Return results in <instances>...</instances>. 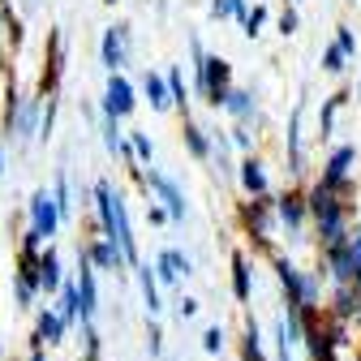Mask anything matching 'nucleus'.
Returning a JSON list of instances; mask_svg holds the SVG:
<instances>
[{
  "mask_svg": "<svg viewBox=\"0 0 361 361\" xmlns=\"http://www.w3.org/2000/svg\"><path fill=\"white\" fill-rule=\"evenodd\" d=\"M86 361H99V357H86Z\"/></svg>",
  "mask_w": 361,
  "mask_h": 361,
  "instance_id": "49",
  "label": "nucleus"
},
{
  "mask_svg": "<svg viewBox=\"0 0 361 361\" xmlns=\"http://www.w3.org/2000/svg\"><path fill=\"white\" fill-rule=\"evenodd\" d=\"M30 233L39 241H52L61 233V215H56V202H52L48 190H35L30 194Z\"/></svg>",
  "mask_w": 361,
  "mask_h": 361,
  "instance_id": "10",
  "label": "nucleus"
},
{
  "mask_svg": "<svg viewBox=\"0 0 361 361\" xmlns=\"http://www.w3.org/2000/svg\"><path fill=\"white\" fill-rule=\"evenodd\" d=\"M164 82H168V99H172V108H176L180 116H190V90H185V78H180V69H168Z\"/></svg>",
  "mask_w": 361,
  "mask_h": 361,
  "instance_id": "27",
  "label": "nucleus"
},
{
  "mask_svg": "<svg viewBox=\"0 0 361 361\" xmlns=\"http://www.w3.org/2000/svg\"><path fill=\"white\" fill-rule=\"evenodd\" d=\"M0 176H5V147H0Z\"/></svg>",
  "mask_w": 361,
  "mask_h": 361,
  "instance_id": "44",
  "label": "nucleus"
},
{
  "mask_svg": "<svg viewBox=\"0 0 361 361\" xmlns=\"http://www.w3.org/2000/svg\"><path fill=\"white\" fill-rule=\"evenodd\" d=\"M52 202H56V215L61 224L73 215V202H69V172H56V190H52Z\"/></svg>",
  "mask_w": 361,
  "mask_h": 361,
  "instance_id": "31",
  "label": "nucleus"
},
{
  "mask_svg": "<svg viewBox=\"0 0 361 361\" xmlns=\"http://www.w3.org/2000/svg\"><path fill=\"white\" fill-rule=\"evenodd\" d=\"M190 271H194L190 254H180V250H164V254H159V262H155V280L176 284L180 276H190Z\"/></svg>",
  "mask_w": 361,
  "mask_h": 361,
  "instance_id": "21",
  "label": "nucleus"
},
{
  "mask_svg": "<svg viewBox=\"0 0 361 361\" xmlns=\"http://www.w3.org/2000/svg\"><path fill=\"white\" fill-rule=\"evenodd\" d=\"M353 164H357V147H353V142L336 147V151L327 155V164H323V176H319V185H323V190H331V194H348V176H353Z\"/></svg>",
  "mask_w": 361,
  "mask_h": 361,
  "instance_id": "8",
  "label": "nucleus"
},
{
  "mask_svg": "<svg viewBox=\"0 0 361 361\" xmlns=\"http://www.w3.org/2000/svg\"><path fill=\"white\" fill-rule=\"evenodd\" d=\"M61 254L52 250V245H43L39 250V258H35V288L39 293H56L61 288Z\"/></svg>",
  "mask_w": 361,
  "mask_h": 361,
  "instance_id": "17",
  "label": "nucleus"
},
{
  "mask_svg": "<svg viewBox=\"0 0 361 361\" xmlns=\"http://www.w3.org/2000/svg\"><path fill=\"white\" fill-rule=\"evenodd\" d=\"M241 224H245L250 241H258V250H271V233H276L271 194H267V198H250V202H241Z\"/></svg>",
  "mask_w": 361,
  "mask_h": 361,
  "instance_id": "7",
  "label": "nucleus"
},
{
  "mask_svg": "<svg viewBox=\"0 0 361 361\" xmlns=\"http://www.w3.org/2000/svg\"><path fill=\"white\" fill-rule=\"evenodd\" d=\"M202 348H207V353H219V348H224V331H219V327H207Z\"/></svg>",
  "mask_w": 361,
  "mask_h": 361,
  "instance_id": "41",
  "label": "nucleus"
},
{
  "mask_svg": "<svg viewBox=\"0 0 361 361\" xmlns=\"http://www.w3.org/2000/svg\"><path fill=\"white\" fill-rule=\"evenodd\" d=\"M104 5H121V0H104Z\"/></svg>",
  "mask_w": 361,
  "mask_h": 361,
  "instance_id": "47",
  "label": "nucleus"
},
{
  "mask_svg": "<svg viewBox=\"0 0 361 361\" xmlns=\"http://www.w3.org/2000/svg\"><path fill=\"white\" fill-rule=\"evenodd\" d=\"M125 147H129L133 164H151L155 159V142H151V133H142V129H133L129 138H125Z\"/></svg>",
  "mask_w": 361,
  "mask_h": 361,
  "instance_id": "29",
  "label": "nucleus"
},
{
  "mask_svg": "<svg viewBox=\"0 0 361 361\" xmlns=\"http://www.w3.org/2000/svg\"><path fill=\"white\" fill-rule=\"evenodd\" d=\"M219 112H228L237 125H254V121H258V95H254V90H241V86H233Z\"/></svg>",
  "mask_w": 361,
  "mask_h": 361,
  "instance_id": "18",
  "label": "nucleus"
},
{
  "mask_svg": "<svg viewBox=\"0 0 361 361\" xmlns=\"http://www.w3.org/2000/svg\"><path fill=\"white\" fill-rule=\"evenodd\" d=\"M336 319H340V323L357 319V297H353V284H340V288H336Z\"/></svg>",
  "mask_w": 361,
  "mask_h": 361,
  "instance_id": "33",
  "label": "nucleus"
},
{
  "mask_svg": "<svg viewBox=\"0 0 361 361\" xmlns=\"http://www.w3.org/2000/svg\"><path fill=\"white\" fill-rule=\"evenodd\" d=\"M176 314H180V319H194V314H198V301H194V297H180V301H176Z\"/></svg>",
  "mask_w": 361,
  "mask_h": 361,
  "instance_id": "42",
  "label": "nucleus"
},
{
  "mask_svg": "<svg viewBox=\"0 0 361 361\" xmlns=\"http://www.w3.org/2000/svg\"><path fill=\"white\" fill-rule=\"evenodd\" d=\"M323 258H327V271L336 276V284H357L361 280V228L344 233V241L323 250Z\"/></svg>",
  "mask_w": 361,
  "mask_h": 361,
  "instance_id": "6",
  "label": "nucleus"
},
{
  "mask_svg": "<svg viewBox=\"0 0 361 361\" xmlns=\"http://www.w3.org/2000/svg\"><path fill=\"white\" fill-rule=\"evenodd\" d=\"M271 215H276V224H284L288 233H301V224H305V194L301 190H284L280 198H271Z\"/></svg>",
  "mask_w": 361,
  "mask_h": 361,
  "instance_id": "14",
  "label": "nucleus"
},
{
  "mask_svg": "<svg viewBox=\"0 0 361 361\" xmlns=\"http://www.w3.org/2000/svg\"><path fill=\"white\" fill-rule=\"evenodd\" d=\"M133 108H138V90L125 73H108V86H104V116H116L125 121Z\"/></svg>",
  "mask_w": 361,
  "mask_h": 361,
  "instance_id": "9",
  "label": "nucleus"
},
{
  "mask_svg": "<svg viewBox=\"0 0 361 361\" xmlns=\"http://www.w3.org/2000/svg\"><path fill=\"white\" fill-rule=\"evenodd\" d=\"M0 13H5V39H9V48L18 52V48H22V39H26V26H22V18L13 13V5H9V9H0Z\"/></svg>",
  "mask_w": 361,
  "mask_h": 361,
  "instance_id": "35",
  "label": "nucleus"
},
{
  "mask_svg": "<svg viewBox=\"0 0 361 361\" xmlns=\"http://www.w3.org/2000/svg\"><path fill=\"white\" fill-rule=\"evenodd\" d=\"M262 22H267V5H254V9L241 18V26H245V35H250V39H258V35H262Z\"/></svg>",
  "mask_w": 361,
  "mask_h": 361,
  "instance_id": "38",
  "label": "nucleus"
},
{
  "mask_svg": "<svg viewBox=\"0 0 361 361\" xmlns=\"http://www.w3.org/2000/svg\"><path fill=\"white\" fill-rule=\"evenodd\" d=\"M228 142H233L241 155H250V151H254V133H250V125H233V129H228Z\"/></svg>",
  "mask_w": 361,
  "mask_h": 361,
  "instance_id": "37",
  "label": "nucleus"
},
{
  "mask_svg": "<svg viewBox=\"0 0 361 361\" xmlns=\"http://www.w3.org/2000/svg\"><path fill=\"white\" fill-rule=\"evenodd\" d=\"M147 194H155V198H159V207L168 211V219H172V224L185 219V194H180V185H176L172 176H164V172H147Z\"/></svg>",
  "mask_w": 361,
  "mask_h": 361,
  "instance_id": "12",
  "label": "nucleus"
},
{
  "mask_svg": "<svg viewBox=\"0 0 361 361\" xmlns=\"http://www.w3.org/2000/svg\"><path fill=\"white\" fill-rule=\"evenodd\" d=\"M348 104V90H336V95H327V104H323V112H319V133L327 138V133L336 129V112Z\"/></svg>",
  "mask_w": 361,
  "mask_h": 361,
  "instance_id": "30",
  "label": "nucleus"
},
{
  "mask_svg": "<svg viewBox=\"0 0 361 361\" xmlns=\"http://www.w3.org/2000/svg\"><path fill=\"white\" fill-rule=\"evenodd\" d=\"M241 361H267V353H262V340H258V323H254V319L245 323V344H241Z\"/></svg>",
  "mask_w": 361,
  "mask_h": 361,
  "instance_id": "32",
  "label": "nucleus"
},
{
  "mask_svg": "<svg viewBox=\"0 0 361 361\" xmlns=\"http://www.w3.org/2000/svg\"><path fill=\"white\" fill-rule=\"evenodd\" d=\"M228 90H233V65L224 61V56H202V65H194V95L207 104V108H224V99H228Z\"/></svg>",
  "mask_w": 361,
  "mask_h": 361,
  "instance_id": "3",
  "label": "nucleus"
},
{
  "mask_svg": "<svg viewBox=\"0 0 361 361\" xmlns=\"http://www.w3.org/2000/svg\"><path fill=\"white\" fill-rule=\"evenodd\" d=\"M344 56H340V48H336V43H331V48H323V73H344Z\"/></svg>",
  "mask_w": 361,
  "mask_h": 361,
  "instance_id": "40",
  "label": "nucleus"
},
{
  "mask_svg": "<svg viewBox=\"0 0 361 361\" xmlns=\"http://www.w3.org/2000/svg\"><path fill=\"white\" fill-rule=\"evenodd\" d=\"M39 116H43V104H39V99H22V108H18V116H13V138H18V142L39 138Z\"/></svg>",
  "mask_w": 361,
  "mask_h": 361,
  "instance_id": "22",
  "label": "nucleus"
},
{
  "mask_svg": "<svg viewBox=\"0 0 361 361\" xmlns=\"http://www.w3.org/2000/svg\"><path fill=\"white\" fill-rule=\"evenodd\" d=\"M73 288H78V319H82V327H90V323H95V310H99V288H95V267H90L82 254H78Z\"/></svg>",
  "mask_w": 361,
  "mask_h": 361,
  "instance_id": "11",
  "label": "nucleus"
},
{
  "mask_svg": "<svg viewBox=\"0 0 361 361\" xmlns=\"http://www.w3.org/2000/svg\"><path fill=\"white\" fill-rule=\"evenodd\" d=\"M305 215H314V228H319V245L323 250L344 241V233H348V202H344V194H331V190H323L319 180H314V185L305 190Z\"/></svg>",
  "mask_w": 361,
  "mask_h": 361,
  "instance_id": "2",
  "label": "nucleus"
},
{
  "mask_svg": "<svg viewBox=\"0 0 361 361\" xmlns=\"http://www.w3.org/2000/svg\"><path fill=\"white\" fill-rule=\"evenodd\" d=\"M280 361H288V353H284V357H280Z\"/></svg>",
  "mask_w": 361,
  "mask_h": 361,
  "instance_id": "50",
  "label": "nucleus"
},
{
  "mask_svg": "<svg viewBox=\"0 0 361 361\" xmlns=\"http://www.w3.org/2000/svg\"><path fill=\"white\" fill-rule=\"evenodd\" d=\"M237 180H241V190L250 194V198H267L271 194V180H267V164L250 151V155H241V164H237Z\"/></svg>",
  "mask_w": 361,
  "mask_h": 361,
  "instance_id": "15",
  "label": "nucleus"
},
{
  "mask_svg": "<svg viewBox=\"0 0 361 361\" xmlns=\"http://www.w3.org/2000/svg\"><path fill=\"white\" fill-rule=\"evenodd\" d=\"M233 297L237 301H250L254 297V271H250L245 250H233Z\"/></svg>",
  "mask_w": 361,
  "mask_h": 361,
  "instance_id": "24",
  "label": "nucleus"
},
{
  "mask_svg": "<svg viewBox=\"0 0 361 361\" xmlns=\"http://www.w3.org/2000/svg\"><path fill=\"white\" fill-rule=\"evenodd\" d=\"M142 95L151 99L155 112H168V108H172V99H168V82H164V73H155V69L142 73Z\"/></svg>",
  "mask_w": 361,
  "mask_h": 361,
  "instance_id": "25",
  "label": "nucleus"
},
{
  "mask_svg": "<svg viewBox=\"0 0 361 361\" xmlns=\"http://www.w3.org/2000/svg\"><path fill=\"white\" fill-rule=\"evenodd\" d=\"M43 344H65V323L56 310H39V323H35V348Z\"/></svg>",
  "mask_w": 361,
  "mask_h": 361,
  "instance_id": "23",
  "label": "nucleus"
},
{
  "mask_svg": "<svg viewBox=\"0 0 361 361\" xmlns=\"http://www.w3.org/2000/svg\"><path fill=\"white\" fill-rule=\"evenodd\" d=\"M99 56H104V69L108 73H121L129 65V26H108L104 39H99Z\"/></svg>",
  "mask_w": 361,
  "mask_h": 361,
  "instance_id": "13",
  "label": "nucleus"
},
{
  "mask_svg": "<svg viewBox=\"0 0 361 361\" xmlns=\"http://www.w3.org/2000/svg\"><path fill=\"white\" fill-rule=\"evenodd\" d=\"M78 254H82L90 267H99V271H112V276H121V271H125V258H121V250H116L112 241H104V237H95V241L78 245Z\"/></svg>",
  "mask_w": 361,
  "mask_h": 361,
  "instance_id": "16",
  "label": "nucleus"
},
{
  "mask_svg": "<svg viewBox=\"0 0 361 361\" xmlns=\"http://www.w3.org/2000/svg\"><path fill=\"white\" fill-rule=\"evenodd\" d=\"M297 30H301V18H297V5H284V9H280V35H284V39H293Z\"/></svg>",
  "mask_w": 361,
  "mask_h": 361,
  "instance_id": "39",
  "label": "nucleus"
},
{
  "mask_svg": "<svg viewBox=\"0 0 361 361\" xmlns=\"http://www.w3.org/2000/svg\"><path fill=\"white\" fill-rule=\"evenodd\" d=\"M22 108V95H18V82L5 78V112H0V129H5V138H13V116Z\"/></svg>",
  "mask_w": 361,
  "mask_h": 361,
  "instance_id": "28",
  "label": "nucleus"
},
{
  "mask_svg": "<svg viewBox=\"0 0 361 361\" xmlns=\"http://www.w3.org/2000/svg\"><path fill=\"white\" fill-rule=\"evenodd\" d=\"M95 194V215H99V228H104V241H112L125 258V267H138V237H133V224H129V211H125V198L116 194L112 180H95L90 185Z\"/></svg>",
  "mask_w": 361,
  "mask_h": 361,
  "instance_id": "1",
  "label": "nucleus"
},
{
  "mask_svg": "<svg viewBox=\"0 0 361 361\" xmlns=\"http://www.w3.org/2000/svg\"><path fill=\"white\" fill-rule=\"evenodd\" d=\"M30 361H43V348H35V353H30Z\"/></svg>",
  "mask_w": 361,
  "mask_h": 361,
  "instance_id": "45",
  "label": "nucleus"
},
{
  "mask_svg": "<svg viewBox=\"0 0 361 361\" xmlns=\"http://www.w3.org/2000/svg\"><path fill=\"white\" fill-rule=\"evenodd\" d=\"M357 99H361V86H357Z\"/></svg>",
  "mask_w": 361,
  "mask_h": 361,
  "instance_id": "48",
  "label": "nucleus"
},
{
  "mask_svg": "<svg viewBox=\"0 0 361 361\" xmlns=\"http://www.w3.org/2000/svg\"><path fill=\"white\" fill-rule=\"evenodd\" d=\"M180 142H185V151L194 155V159H211V133L194 121V116H180Z\"/></svg>",
  "mask_w": 361,
  "mask_h": 361,
  "instance_id": "20",
  "label": "nucleus"
},
{
  "mask_svg": "<svg viewBox=\"0 0 361 361\" xmlns=\"http://www.w3.org/2000/svg\"><path fill=\"white\" fill-rule=\"evenodd\" d=\"M65 35L61 26L48 30V43H43V69H39V86H35V99L39 104H48L61 95V78H65Z\"/></svg>",
  "mask_w": 361,
  "mask_h": 361,
  "instance_id": "5",
  "label": "nucleus"
},
{
  "mask_svg": "<svg viewBox=\"0 0 361 361\" xmlns=\"http://www.w3.org/2000/svg\"><path fill=\"white\" fill-rule=\"evenodd\" d=\"M245 13H250L245 0H211V18L215 22H224V18H245Z\"/></svg>",
  "mask_w": 361,
  "mask_h": 361,
  "instance_id": "34",
  "label": "nucleus"
},
{
  "mask_svg": "<svg viewBox=\"0 0 361 361\" xmlns=\"http://www.w3.org/2000/svg\"><path fill=\"white\" fill-rule=\"evenodd\" d=\"M336 48H340V56H344V61H353V56H357V35H353V26H344V22L336 26Z\"/></svg>",
  "mask_w": 361,
  "mask_h": 361,
  "instance_id": "36",
  "label": "nucleus"
},
{
  "mask_svg": "<svg viewBox=\"0 0 361 361\" xmlns=\"http://www.w3.org/2000/svg\"><path fill=\"white\" fill-rule=\"evenodd\" d=\"M301 116H305V95L297 99V108L288 112V172L293 176H301L305 172V155H301Z\"/></svg>",
  "mask_w": 361,
  "mask_h": 361,
  "instance_id": "19",
  "label": "nucleus"
},
{
  "mask_svg": "<svg viewBox=\"0 0 361 361\" xmlns=\"http://www.w3.org/2000/svg\"><path fill=\"white\" fill-rule=\"evenodd\" d=\"M276 276H280V288H284L288 305L297 314H314V305H319V280H314L310 271H301L297 262L280 258V254H276Z\"/></svg>",
  "mask_w": 361,
  "mask_h": 361,
  "instance_id": "4",
  "label": "nucleus"
},
{
  "mask_svg": "<svg viewBox=\"0 0 361 361\" xmlns=\"http://www.w3.org/2000/svg\"><path fill=\"white\" fill-rule=\"evenodd\" d=\"M147 219H151V224H168V211L151 198V202H147Z\"/></svg>",
  "mask_w": 361,
  "mask_h": 361,
  "instance_id": "43",
  "label": "nucleus"
},
{
  "mask_svg": "<svg viewBox=\"0 0 361 361\" xmlns=\"http://www.w3.org/2000/svg\"><path fill=\"white\" fill-rule=\"evenodd\" d=\"M9 5H13V0H0V9H9Z\"/></svg>",
  "mask_w": 361,
  "mask_h": 361,
  "instance_id": "46",
  "label": "nucleus"
},
{
  "mask_svg": "<svg viewBox=\"0 0 361 361\" xmlns=\"http://www.w3.org/2000/svg\"><path fill=\"white\" fill-rule=\"evenodd\" d=\"M138 284H142V301H147V310H151V319L164 310L159 305V280H155V271H151V262H138Z\"/></svg>",
  "mask_w": 361,
  "mask_h": 361,
  "instance_id": "26",
  "label": "nucleus"
}]
</instances>
